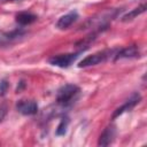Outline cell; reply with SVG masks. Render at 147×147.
<instances>
[{"label": "cell", "instance_id": "15", "mask_svg": "<svg viewBox=\"0 0 147 147\" xmlns=\"http://www.w3.org/2000/svg\"><path fill=\"white\" fill-rule=\"evenodd\" d=\"M0 1H2V2H7V1H15V0H0Z\"/></svg>", "mask_w": 147, "mask_h": 147}, {"label": "cell", "instance_id": "12", "mask_svg": "<svg viewBox=\"0 0 147 147\" xmlns=\"http://www.w3.org/2000/svg\"><path fill=\"white\" fill-rule=\"evenodd\" d=\"M68 124H69V118H68V117H63V118L60 121L59 125H57V129H56V131H55V134L59 136V137H60V136H64V134L67 133Z\"/></svg>", "mask_w": 147, "mask_h": 147}, {"label": "cell", "instance_id": "8", "mask_svg": "<svg viewBox=\"0 0 147 147\" xmlns=\"http://www.w3.org/2000/svg\"><path fill=\"white\" fill-rule=\"evenodd\" d=\"M78 18V13L76 10H72V11H69L68 14L61 16L57 22H56V28L60 29V30H64V29H68L71 24H74Z\"/></svg>", "mask_w": 147, "mask_h": 147}, {"label": "cell", "instance_id": "5", "mask_svg": "<svg viewBox=\"0 0 147 147\" xmlns=\"http://www.w3.org/2000/svg\"><path fill=\"white\" fill-rule=\"evenodd\" d=\"M16 109L22 115L31 116V115L37 114V111H38V105L33 100H20L16 103Z\"/></svg>", "mask_w": 147, "mask_h": 147}, {"label": "cell", "instance_id": "11", "mask_svg": "<svg viewBox=\"0 0 147 147\" xmlns=\"http://www.w3.org/2000/svg\"><path fill=\"white\" fill-rule=\"evenodd\" d=\"M146 3L145 2H142L140 6H138V7H136L134 9H132L131 11H129V13H126L125 15H123L122 17H121V21L122 22H129V21H132V20H134L136 17H138L139 15H141L142 13H145L146 11Z\"/></svg>", "mask_w": 147, "mask_h": 147}, {"label": "cell", "instance_id": "1", "mask_svg": "<svg viewBox=\"0 0 147 147\" xmlns=\"http://www.w3.org/2000/svg\"><path fill=\"white\" fill-rule=\"evenodd\" d=\"M79 87L75 84L63 85L56 93V102L61 106H68L76 99V96L79 94Z\"/></svg>", "mask_w": 147, "mask_h": 147}, {"label": "cell", "instance_id": "9", "mask_svg": "<svg viewBox=\"0 0 147 147\" xmlns=\"http://www.w3.org/2000/svg\"><path fill=\"white\" fill-rule=\"evenodd\" d=\"M115 136H116V129H115V126L114 125H108L102 131V133L100 134L98 145L99 146H108V145H110L114 141Z\"/></svg>", "mask_w": 147, "mask_h": 147}, {"label": "cell", "instance_id": "7", "mask_svg": "<svg viewBox=\"0 0 147 147\" xmlns=\"http://www.w3.org/2000/svg\"><path fill=\"white\" fill-rule=\"evenodd\" d=\"M140 56V49L137 45H131L124 48H121L117 53L114 54V60H123V59H136Z\"/></svg>", "mask_w": 147, "mask_h": 147}, {"label": "cell", "instance_id": "3", "mask_svg": "<svg viewBox=\"0 0 147 147\" xmlns=\"http://www.w3.org/2000/svg\"><path fill=\"white\" fill-rule=\"evenodd\" d=\"M79 56V53H68V54H59L48 59V63L59 67V68H68L71 63Z\"/></svg>", "mask_w": 147, "mask_h": 147}, {"label": "cell", "instance_id": "10", "mask_svg": "<svg viewBox=\"0 0 147 147\" xmlns=\"http://www.w3.org/2000/svg\"><path fill=\"white\" fill-rule=\"evenodd\" d=\"M37 15L30 13V11H21L16 15V22L20 25H29L37 21Z\"/></svg>", "mask_w": 147, "mask_h": 147}, {"label": "cell", "instance_id": "14", "mask_svg": "<svg viewBox=\"0 0 147 147\" xmlns=\"http://www.w3.org/2000/svg\"><path fill=\"white\" fill-rule=\"evenodd\" d=\"M6 114H7V107H6V105H0V122L5 118V116H6Z\"/></svg>", "mask_w": 147, "mask_h": 147}, {"label": "cell", "instance_id": "13", "mask_svg": "<svg viewBox=\"0 0 147 147\" xmlns=\"http://www.w3.org/2000/svg\"><path fill=\"white\" fill-rule=\"evenodd\" d=\"M8 87H9V84L7 80H0V96H3L7 91H8Z\"/></svg>", "mask_w": 147, "mask_h": 147}, {"label": "cell", "instance_id": "2", "mask_svg": "<svg viewBox=\"0 0 147 147\" xmlns=\"http://www.w3.org/2000/svg\"><path fill=\"white\" fill-rule=\"evenodd\" d=\"M111 54H114V51L107 49V51H102V52H98V53H94L92 55H88V56L84 57L78 63V68H87V67L103 63L111 56Z\"/></svg>", "mask_w": 147, "mask_h": 147}, {"label": "cell", "instance_id": "4", "mask_svg": "<svg viewBox=\"0 0 147 147\" xmlns=\"http://www.w3.org/2000/svg\"><path fill=\"white\" fill-rule=\"evenodd\" d=\"M140 100H141V96H140V94L139 93H134V94H132L121 107H118L114 113H113V115H111V118L113 119H115L116 117H118L119 115H122L123 113H125V111H127V110H131L132 108H134L139 102H140Z\"/></svg>", "mask_w": 147, "mask_h": 147}, {"label": "cell", "instance_id": "6", "mask_svg": "<svg viewBox=\"0 0 147 147\" xmlns=\"http://www.w3.org/2000/svg\"><path fill=\"white\" fill-rule=\"evenodd\" d=\"M26 32L23 29H16L13 30L10 32H3L0 31V46H5L8 44H11L18 39H21L22 37H24Z\"/></svg>", "mask_w": 147, "mask_h": 147}]
</instances>
